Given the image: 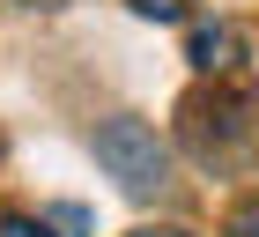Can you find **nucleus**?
<instances>
[{
  "mask_svg": "<svg viewBox=\"0 0 259 237\" xmlns=\"http://www.w3.org/2000/svg\"><path fill=\"white\" fill-rule=\"evenodd\" d=\"M97 163L119 178L126 193H156L170 178V156H163L156 126H141V118H104L97 126Z\"/></svg>",
  "mask_w": 259,
  "mask_h": 237,
  "instance_id": "nucleus-1",
  "label": "nucleus"
},
{
  "mask_svg": "<svg viewBox=\"0 0 259 237\" xmlns=\"http://www.w3.org/2000/svg\"><path fill=\"white\" fill-rule=\"evenodd\" d=\"M185 59H193L200 74H222V67H237V30H230V22H200L193 37H185Z\"/></svg>",
  "mask_w": 259,
  "mask_h": 237,
  "instance_id": "nucleus-2",
  "label": "nucleus"
},
{
  "mask_svg": "<svg viewBox=\"0 0 259 237\" xmlns=\"http://www.w3.org/2000/svg\"><path fill=\"white\" fill-rule=\"evenodd\" d=\"M134 15H148V22H178L185 15V0H126Z\"/></svg>",
  "mask_w": 259,
  "mask_h": 237,
  "instance_id": "nucleus-3",
  "label": "nucleus"
},
{
  "mask_svg": "<svg viewBox=\"0 0 259 237\" xmlns=\"http://www.w3.org/2000/svg\"><path fill=\"white\" fill-rule=\"evenodd\" d=\"M230 237H259V193L237 200V215H230Z\"/></svg>",
  "mask_w": 259,
  "mask_h": 237,
  "instance_id": "nucleus-4",
  "label": "nucleus"
},
{
  "mask_svg": "<svg viewBox=\"0 0 259 237\" xmlns=\"http://www.w3.org/2000/svg\"><path fill=\"white\" fill-rule=\"evenodd\" d=\"M0 237H52V230H45V222H30V215H8V222H0Z\"/></svg>",
  "mask_w": 259,
  "mask_h": 237,
  "instance_id": "nucleus-5",
  "label": "nucleus"
},
{
  "mask_svg": "<svg viewBox=\"0 0 259 237\" xmlns=\"http://www.w3.org/2000/svg\"><path fill=\"white\" fill-rule=\"evenodd\" d=\"M134 237H185V230H134Z\"/></svg>",
  "mask_w": 259,
  "mask_h": 237,
  "instance_id": "nucleus-6",
  "label": "nucleus"
}]
</instances>
